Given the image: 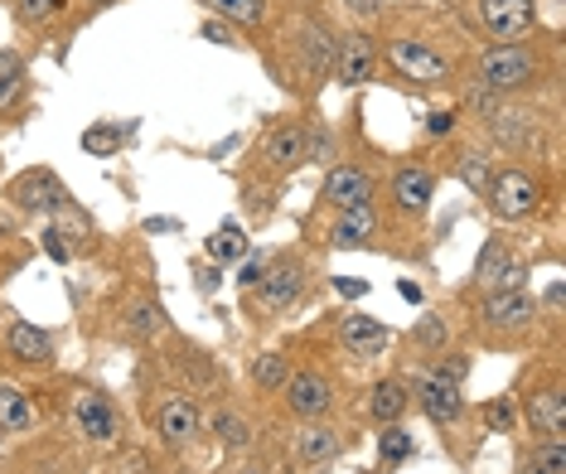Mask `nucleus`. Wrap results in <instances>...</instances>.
Wrapping results in <instances>:
<instances>
[{
    "label": "nucleus",
    "instance_id": "ea45409f",
    "mask_svg": "<svg viewBox=\"0 0 566 474\" xmlns=\"http://www.w3.org/2000/svg\"><path fill=\"white\" fill-rule=\"evenodd\" d=\"M203 40H213V44H233V34H228L218 20H209V24H203Z\"/></svg>",
    "mask_w": 566,
    "mask_h": 474
},
{
    "label": "nucleus",
    "instance_id": "e433bc0d",
    "mask_svg": "<svg viewBox=\"0 0 566 474\" xmlns=\"http://www.w3.org/2000/svg\"><path fill=\"white\" fill-rule=\"evenodd\" d=\"M334 6L354 20H378V0H334Z\"/></svg>",
    "mask_w": 566,
    "mask_h": 474
},
{
    "label": "nucleus",
    "instance_id": "0eeeda50",
    "mask_svg": "<svg viewBox=\"0 0 566 474\" xmlns=\"http://www.w3.org/2000/svg\"><path fill=\"white\" fill-rule=\"evenodd\" d=\"M334 78L344 87H364L373 78V69H378V44L368 40V34H349V40L334 44Z\"/></svg>",
    "mask_w": 566,
    "mask_h": 474
},
{
    "label": "nucleus",
    "instance_id": "393cba45",
    "mask_svg": "<svg viewBox=\"0 0 566 474\" xmlns=\"http://www.w3.org/2000/svg\"><path fill=\"white\" fill-rule=\"evenodd\" d=\"M203 6H209L213 15H223V20L248 24V30H256V24L272 15V0H203Z\"/></svg>",
    "mask_w": 566,
    "mask_h": 474
},
{
    "label": "nucleus",
    "instance_id": "9d476101",
    "mask_svg": "<svg viewBox=\"0 0 566 474\" xmlns=\"http://www.w3.org/2000/svg\"><path fill=\"white\" fill-rule=\"evenodd\" d=\"M480 20L494 40H518L533 30V0H480Z\"/></svg>",
    "mask_w": 566,
    "mask_h": 474
},
{
    "label": "nucleus",
    "instance_id": "c85d7f7f",
    "mask_svg": "<svg viewBox=\"0 0 566 474\" xmlns=\"http://www.w3.org/2000/svg\"><path fill=\"white\" fill-rule=\"evenodd\" d=\"M242 252H248V238H242L238 223H223V228H218V233L209 238V257H213V262H238Z\"/></svg>",
    "mask_w": 566,
    "mask_h": 474
},
{
    "label": "nucleus",
    "instance_id": "2f4dec72",
    "mask_svg": "<svg viewBox=\"0 0 566 474\" xmlns=\"http://www.w3.org/2000/svg\"><path fill=\"white\" fill-rule=\"evenodd\" d=\"M20 87H24V63L15 54H0V107H10L20 97Z\"/></svg>",
    "mask_w": 566,
    "mask_h": 474
},
{
    "label": "nucleus",
    "instance_id": "79ce46f5",
    "mask_svg": "<svg viewBox=\"0 0 566 474\" xmlns=\"http://www.w3.org/2000/svg\"><path fill=\"white\" fill-rule=\"evenodd\" d=\"M238 474H266V470H262V465H242Z\"/></svg>",
    "mask_w": 566,
    "mask_h": 474
},
{
    "label": "nucleus",
    "instance_id": "cd10ccee",
    "mask_svg": "<svg viewBox=\"0 0 566 474\" xmlns=\"http://www.w3.org/2000/svg\"><path fill=\"white\" fill-rule=\"evenodd\" d=\"M411 451H417V441H411V431H402L397 421H388V431H378V460H388V465H402Z\"/></svg>",
    "mask_w": 566,
    "mask_h": 474
},
{
    "label": "nucleus",
    "instance_id": "2eb2a0df",
    "mask_svg": "<svg viewBox=\"0 0 566 474\" xmlns=\"http://www.w3.org/2000/svg\"><path fill=\"white\" fill-rule=\"evenodd\" d=\"M305 156H311V131H305V126H281V131H272L266 146H262V160L272 165L276 175L295 170Z\"/></svg>",
    "mask_w": 566,
    "mask_h": 474
},
{
    "label": "nucleus",
    "instance_id": "a19ab883",
    "mask_svg": "<svg viewBox=\"0 0 566 474\" xmlns=\"http://www.w3.org/2000/svg\"><path fill=\"white\" fill-rule=\"evenodd\" d=\"M557 310H562V281H557V286H552V291H547V315H552V319H557Z\"/></svg>",
    "mask_w": 566,
    "mask_h": 474
},
{
    "label": "nucleus",
    "instance_id": "412c9836",
    "mask_svg": "<svg viewBox=\"0 0 566 474\" xmlns=\"http://www.w3.org/2000/svg\"><path fill=\"white\" fill-rule=\"evenodd\" d=\"M6 349L15 354L20 364H49V358H54V339H49L44 329H34V325H10Z\"/></svg>",
    "mask_w": 566,
    "mask_h": 474
},
{
    "label": "nucleus",
    "instance_id": "c756f323",
    "mask_svg": "<svg viewBox=\"0 0 566 474\" xmlns=\"http://www.w3.org/2000/svg\"><path fill=\"white\" fill-rule=\"evenodd\" d=\"M509 262H513V257H509V247H504V242H484V252H480V266H474V281L494 291V281L504 276V266H509Z\"/></svg>",
    "mask_w": 566,
    "mask_h": 474
},
{
    "label": "nucleus",
    "instance_id": "4468645a",
    "mask_svg": "<svg viewBox=\"0 0 566 474\" xmlns=\"http://www.w3.org/2000/svg\"><path fill=\"white\" fill-rule=\"evenodd\" d=\"M10 199H15L24 213H49V209H59L63 203V189H59V179L49 170H30V175H20L15 185H10Z\"/></svg>",
    "mask_w": 566,
    "mask_h": 474
},
{
    "label": "nucleus",
    "instance_id": "473e14b6",
    "mask_svg": "<svg viewBox=\"0 0 566 474\" xmlns=\"http://www.w3.org/2000/svg\"><path fill=\"white\" fill-rule=\"evenodd\" d=\"M411 339H417V349L441 354V349H446V325H441V315H421L417 329H411Z\"/></svg>",
    "mask_w": 566,
    "mask_h": 474
},
{
    "label": "nucleus",
    "instance_id": "6ab92c4d",
    "mask_svg": "<svg viewBox=\"0 0 566 474\" xmlns=\"http://www.w3.org/2000/svg\"><path fill=\"white\" fill-rule=\"evenodd\" d=\"M527 421L543 435H562L566 431V397L557 388H537L527 392Z\"/></svg>",
    "mask_w": 566,
    "mask_h": 474
},
{
    "label": "nucleus",
    "instance_id": "9b49d317",
    "mask_svg": "<svg viewBox=\"0 0 566 474\" xmlns=\"http://www.w3.org/2000/svg\"><path fill=\"white\" fill-rule=\"evenodd\" d=\"M489 131H494V140H504L509 150H533L537 140H543V122L527 107H499L494 117H489Z\"/></svg>",
    "mask_w": 566,
    "mask_h": 474
},
{
    "label": "nucleus",
    "instance_id": "f257e3e1",
    "mask_svg": "<svg viewBox=\"0 0 566 474\" xmlns=\"http://www.w3.org/2000/svg\"><path fill=\"white\" fill-rule=\"evenodd\" d=\"M537 78H543V59L527 44H494L474 59V83L489 87V93H518Z\"/></svg>",
    "mask_w": 566,
    "mask_h": 474
},
{
    "label": "nucleus",
    "instance_id": "bb28decb",
    "mask_svg": "<svg viewBox=\"0 0 566 474\" xmlns=\"http://www.w3.org/2000/svg\"><path fill=\"white\" fill-rule=\"evenodd\" d=\"M527 470H533V474H566V445H562V435H547L543 445H533V455H527Z\"/></svg>",
    "mask_w": 566,
    "mask_h": 474
},
{
    "label": "nucleus",
    "instance_id": "4be33fe9",
    "mask_svg": "<svg viewBox=\"0 0 566 474\" xmlns=\"http://www.w3.org/2000/svg\"><path fill=\"white\" fill-rule=\"evenodd\" d=\"M34 426V407L30 397L10 382H0V431H30Z\"/></svg>",
    "mask_w": 566,
    "mask_h": 474
},
{
    "label": "nucleus",
    "instance_id": "7c9ffc66",
    "mask_svg": "<svg viewBox=\"0 0 566 474\" xmlns=\"http://www.w3.org/2000/svg\"><path fill=\"white\" fill-rule=\"evenodd\" d=\"M165 325V319H160V305L156 301H132V305H126V329H132V335L140 339V335H156V329Z\"/></svg>",
    "mask_w": 566,
    "mask_h": 474
},
{
    "label": "nucleus",
    "instance_id": "37998d69",
    "mask_svg": "<svg viewBox=\"0 0 566 474\" xmlns=\"http://www.w3.org/2000/svg\"><path fill=\"white\" fill-rule=\"evenodd\" d=\"M0 435H6V431H0Z\"/></svg>",
    "mask_w": 566,
    "mask_h": 474
},
{
    "label": "nucleus",
    "instance_id": "423d86ee",
    "mask_svg": "<svg viewBox=\"0 0 566 474\" xmlns=\"http://www.w3.org/2000/svg\"><path fill=\"white\" fill-rule=\"evenodd\" d=\"M388 59H392V69L402 73V78H411V83H441L450 73V63L421 40H392Z\"/></svg>",
    "mask_w": 566,
    "mask_h": 474
},
{
    "label": "nucleus",
    "instance_id": "a211bd4d",
    "mask_svg": "<svg viewBox=\"0 0 566 474\" xmlns=\"http://www.w3.org/2000/svg\"><path fill=\"white\" fill-rule=\"evenodd\" d=\"M295 455H301L305 465H329V460L339 455V431L325 426V421H305V426L295 431Z\"/></svg>",
    "mask_w": 566,
    "mask_h": 474
},
{
    "label": "nucleus",
    "instance_id": "c9c22d12",
    "mask_svg": "<svg viewBox=\"0 0 566 474\" xmlns=\"http://www.w3.org/2000/svg\"><path fill=\"white\" fill-rule=\"evenodd\" d=\"M83 146H87V150H97V156H102V150H117V146H122V131H107V126H93V131L83 136Z\"/></svg>",
    "mask_w": 566,
    "mask_h": 474
},
{
    "label": "nucleus",
    "instance_id": "dca6fc26",
    "mask_svg": "<svg viewBox=\"0 0 566 474\" xmlns=\"http://www.w3.org/2000/svg\"><path fill=\"white\" fill-rule=\"evenodd\" d=\"M436 194V175L427 170V165H402V170L392 175V203L402 213H421Z\"/></svg>",
    "mask_w": 566,
    "mask_h": 474
},
{
    "label": "nucleus",
    "instance_id": "f3484780",
    "mask_svg": "<svg viewBox=\"0 0 566 474\" xmlns=\"http://www.w3.org/2000/svg\"><path fill=\"white\" fill-rule=\"evenodd\" d=\"M388 339H392V329L378 325V319H368V315H349L339 325V344L358 358H378L382 349H388Z\"/></svg>",
    "mask_w": 566,
    "mask_h": 474
},
{
    "label": "nucleus",
    "instance_id": "f704fd0d",
    "mask_svg": "<svg viewBox=\"0 0 566 474\" xmlns=\"http://www.w3.org/2000/svg\"><path fill=\"white\" fill-rule=\"evenodd\" d=\"M20 6V20H30V24H40V20H49L54 10L63 6V0H15Z\"/></svg>",
    "mask_w": 566,
    "mask_h": 474
},
{
    "label": "nucleus",
    "instance_id": "7ed1b4c3",
    "mask_svg": "<svg viewBox=\"0 0 566 474\" xmlns=\"http://www.w3.org/2000/svg\"><path fill=\"white\" fill-rule=\"evenodd\" d=\"M69 421H73V431H78L83 441H93V445H117V435H122L117 407H112L102 392H93V388H78L69 397Z\"/></svg>",
    "mask_w": 566,
    "mask_h": 474
},
{
    "label": "nucleus",
    "instance_id": "1a4fd4ad",
    "mask_svg": "<svg viewBox=\"0 0 566 474\" xmlns=\"http://www.w3.org/2000/svg\"><path fill=\"white\" fill-rule=\"evenodd\" d=\"M417 402L421 412H427L431 421H441V426H455L460 417H465V397H460V382H446V378H417Z\"/></svg>",
    "mask_w": 566,
    "mask_h": 474
},
{
    "label": "nucleus",
    "instance_id": "ddd939ff",
    "mask_svg": "<svg viewBox=\"0 0 566 474\" xmlns=\"http://www.w3.org/2000/svg\"><path fill=\"white\" fill-rule=\"evenodd\" d=\"M325 199L334 209H358V203H373V179L358 170V165H334L329 179H325Z\"/></svg>",
    "mask_w": 566,
    "mask_h": 474
},
{
    "label": "nucleus",
    "instance_id": "f8f14e48",
    "mask_svg": "<svg viewBox=\"0 0 566 474\" xmlns=\"http://www.w3.org/2000/svg\"><path fill=\"white\" fill-rule=\"evenodd\" d=\"M199 431H203V417L189 397H175V402L160 407V441L170 445V451H189V445L199 441Z\"/></svg>",
    "mask_w": 566,
    "mask_h": 474
},
{
    "label": "nucleus",
    "instance_id": "58836bf2",
    "mask_svg": "<svg viewBox=\"0 0 566 474\" xmlns=\"http://www.w3.org/2000/svg\"><path fill=\"white\" fill-rule=\"evenodd\" d=\"M455 126H460V112H431V122H427V131L431 136H450V131H455Z\"/></svg>",
    "mask_w": 566,
    "mask_h": 474
},
{
    "label": "nucleus",
    "instance_id": "4c0bfd02",
    "mask_svg": "<svg viewBox=\"0 0 566 474\" xmlns=\"http://www.w3.org/2000/svg\"><path fill=\"white\" fill-rule=\"evenodd\" d=\"M484 417H489V426H494V431H513V407L509 402H489Z\"/></svg>",
    "mask_w": 566,
    "mask_h": 474
},
{
    "label": "nucleus",
    "instance_id": "f03ea898",
    "mask_svg": "<svg viewBox=\"0 0 566 474\" xmlns=\"http://www.w3.org/2000/svg\"><path fill=\"white\" fill-rule=\"evenodd\" d=\"M489 209L494 218H504V223H523V218L537 213V203H543V185H537L527 170H499L489 179Z\"/></svg>",
    "mask_w": 566,
    "mask_h": 474
},
{
    "label": "nucleus",
    "instance_id": "72a5a7b5",
    "mask_svg": "<svg viewBox=\"0 0 566 474\" xmlns=\"http://www.w3.org/2000/svg\"><path fill=\"white\" fill-rule=\"evenodd\" d=\"M460 175H465L470 189H489V156H484V150H465V160H460Z\"/></svg>",
    "mask_w": 566,
    "mask_h": 474
},
{
    "label": "nucleus",
    "instance_id": "20e7f679",
    "mask_svg": "<svg viewBox=\"0 0 566 474\" xmlns=\"http://www.w3.org/2000/svg\"><path fill=\"white\" fill-rule=\"evenodd\" d=\"M537 319V301L527 291H489L480 305V325L489 335H523Z\"/></svg>",
    "mask_w": 566,
    "mask_h": 474
},
{
    "label": "nucleus",
    "instance_id": "b1692460",
    "mask_svg": "<svg viewBox=\"0 0 566 474\" xmlns=\"http://www.w3.org/2000/svg\"><path fill=\"white\" fill-rule=\"evenodd\" d=\"M213 441L223 451H248L252 445V421L242 412H213Z\"/></svg>",
    "mask_w": 566,
    "mask_h": 474
},
{
    "label": "nucleus",
    "instance_id": "a878e982",
    "mask_svg": "<svg viewBox=\"0 0 566 474\" xmlns=\"http://www.w3.org/2000/svg\"><path fill=\"white\" fill-rule=\"evenodd\" d=\"M286 378H291V368H286V358H281V354L252 358V382L262 392H281V388H286Z\"/></svg>",
    "mask_w": 566,
    "mask_h": 474
},
{
    "label": "nucleus",
    "instance_id": "39448f33",
    "mask_svg": "<svg viewBox=\"0 0 566 474\" xmlns=\"http://www.w3.org/2000/svg\"><path fill=\"white\" fill-rule=\"evenodd\" d=\"M305 296V262L301 257H276L262 266V310H286Z\"/></svg>",
    "mask_w": 566,
    "mask_h": 474
},
{
    "label": "nucleus",
    "instance_id": "5701e85b",
    "mask_svg": "<svg viewBox=\"0 0 566 474\" xmlns=\"http://www.w3.org/2000/svg\"><path fill=\"white\" fill-rule=\"evenodd\" d=\"M407 402H411V392H407L397 378H388V382H378V388H373V397H368V412L378 417V421H397V417L407 412Z\"/></svg>",
    "mask_w": 566,
    "mask_h": 474
},
{
    "label": "nucleus",
    "instance_id": "6e6552de",
    "mask_svg": "<svg viewBox=\"0 0 566 474\" xmlns=\"http://www.w3.org/2000/svg\"><path fill=\"white\" fill-rule=\"evenodd\" d=\"M329 402H334V388H329V378L325 373H315V368H305V373H291L286 378V407L301 421H315V417H325L329 412Z\"/></svg>",
    "mask_w": 566,
    "mask_h": 474
},
{
    "label": "nucleus",
    "instance_id": "aec40b11",
    "mask_svg": "<svg viewBox=\"0 0 566 474\" xmlns=\"http://www.w3.org/2000/svg\"><path fill=\"white\" fill-rule=\"evenodd\" d=\"M378 233V213H373V203H358V209H344L339 223H334L329 242L334 247H364V242Z\"/></svg>",
    "mask_w": 566,
    "mask_h": 474
}]
</instances>
